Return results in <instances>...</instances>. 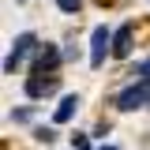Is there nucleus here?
<instances>
[{
	"instance_id": "nucleus-1",
	"label": "nucleus",
	"mask_w": 150,
	"mask_h": 150,
	"mask_svg": "<svg viewBox=\"0 0 150 150\" xmlns=\"http://www.w3.org/2000/svg\"><path fill=\"white\" fill-rule=\"evenodd\" d=\"M116 109H150V79H139L135 86H128V90H120L116 94Z\"/></svg>"
},
{
	"instance_id": "nucleus-2",
	"label": "nucleus",
	"mask_w": 150,
	"mask_h": 150,
	"mask_svg": "<svg viewBox=\"0 0 150 150\" xmlns=\"http://www.w3.org/2000/svg\"><path fill=\"white\" fill-rule=\"evenodd\" d=\"M109 53H112V30H109V26H94V30H90V68H94V71L105 64Z\"/></svg>"
},
{
	"instance_id": "nucleus-3",
	"label": "nucleus",
	"mask_w": 150,
	"mask_h": 150,
	"mask_svg": "<svg viewBox=\"0 0 150 150\" xmlns=\"http://www.w3.org/2000/svg\"><path fill=\"white\" fill-rule=\"evenodd\" d=\"M34 49H38V38L30 34V30H26V34H19L15 41H11V53H8V60H4V71L11 75V71H15V64H23V56L34 53Z\"/></svg>"
},
{
	"instance_id": "nucleus-4",
	"label": "nucleus",
	"mask_w": 150,
	"mask_h": 150,
	"mask_svg": "<svg viewBox=\"0 0 150 150\" xmlns=\"http://www.w3.org/2000/svg\"><path fill=\"white\" fill-rule=\"evenodd\" d=\"M56 86H60V79L49 71H30V79H26V98H45V94H53Z\"/></svg>"
},
{
	"instance_id": "nucleus-5",
	"label": "nucleus",
	"mask_w": 150,
	"mask_h": 150,
	"mask_svg": "<svg viewBox=\"0 0 150 150\" xmlns=\"http://www.w3.org/2000/svg\"><path fill=\"white\" fill-rule=\"evenodd\" d=\"M60 64V53H56V45H38V56H34V71H49Z\"/></svg>"
},
{
	"instance_id": "nucleus-6",
	"label": "nucleus",
	"mask_w": 150,
	"mask_h": 150,
	"mask_svg": "<svg viewBox=\"0 0 150 150\" xmlns=\"http://www.w3.org/2000/svg\"><path fill=\"white\" fill-rule=\"evenodd\" d=\"M79 105H83V101H79V94H68V98H64V101L56 105L53 120H56V124H68V120H71L75 112H79Z\"/></svg>"
},
{
	"instance_id": "nucleus-7",
	"label": "nucleus",
	"mask_w": 150,
	"mask_h": 150,
	"mask_svg": "<svg viewBox=\"0 0 150 150\" xmlns=\"http://www.w3.org/2000/svg\"><path fill=\"white\" fill-rule=\"evenodd\" d=\"M128 53H131V23H124L112 34V56H128Z\"/></svg>"
},
{
	"instance_id": "nucleus-8",
	"label": "nucleus",
	"mask_w": 150,
	"mask_h": 150,
	"mask_svg": "<svg viewBox=\"0 0 150 150\" xmlns=\"http://www.w3.org/2000/svg\"><path fill=\"white\" fill-rule=\"evenodd\" d=\"M56 8H60V11H68V15H79L83 0H56Z\"/></svg>"
},
{
	"instance_id": "nucleus-9",
	"label": "nucleus",
	"mask_w": 150,
	"mask_h": 150,
	"mask_svg": "<svg viewBox=\"0 0 150 150\" xmlns=\"http://www.w3.org/2000/svg\"><path fill=\"white\" fill-rule=\"evenodd\" d=\"M34 135H38V139H41V143H53V139H56V131H53V128H38Z\"/></svg>"
},
{
	"instance_id": "nucleus-10",
	"label": "nucleus",
	"mask_w": 150,
	"mask_h": 150,
	"mask_svg": "<svg viewBox=\"0 0 150 150\" xmlns=\"http://www.w3.org/2000/svg\"><path fill=\"white\" fill-rule=\"evenodd\" d=\"M11 120H15V124H26V120H30V109H15V112H11Z\"/></svg>"
},
{
	"instance_id": "nucleus-11",
	"label": "nucleus",
	"mask_w": 150,
	"mask_h": 150,
	"mask_svg": "<svg viewBox=\"0 0 150 150\" xmlns=\"http://www.w3.org/2000/svg\"><path fill=\"white\" fill-rule=\"evenodd\" d=\"M135 71H139V79H150V56H146V60H139Z\"/></svg>"
},
{
	"instance_id": "nucleus-12",
	"label": "nucleus",
	"mask_w": 150,
	"mask_h": 150,
	"mask_svg": "<svg viewBox=\"0 0 150 150\" xmlns=\"http://www.w3.org/2000/svg\"><path fill=\"white\" fill-rule=\"evenodd\" d=\"M101 150H120V146H101Z\"/></svg>"
}]
</instances>
